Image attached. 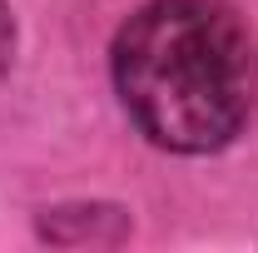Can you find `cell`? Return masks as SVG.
Returning a JSON list of instances; mask_svg holds the SVG:
<instances>
[{"instance_id": "obj_1", "label": "cell", "mask_w": 258, "mask_h": 253, "mask_svg": "<svg viewBox=\"0 0 258 253\" xmlns=\"http://www.w3.org/2000/svg\"><path fill=\"white\" fill-rule=\"evenodd\" d=\"M119 109L164 154L228 149L258 104V50L228 0H144L109 45Z\"/></svg>"}, {"instance_id": "obj_2", "label": "cell", "mask_w": 258, "mask_h": 253, "mask_svg": "<svg viewBox=\"0 0 258 253\" xmlns=\"http://www.w3.org/2000/svg\"><path fill=\"white\" fill-rule=\"evenodd\" d=\"M10 10H5V0H0V65H5V55H10Z\"/></svg>"}]
</instances>
